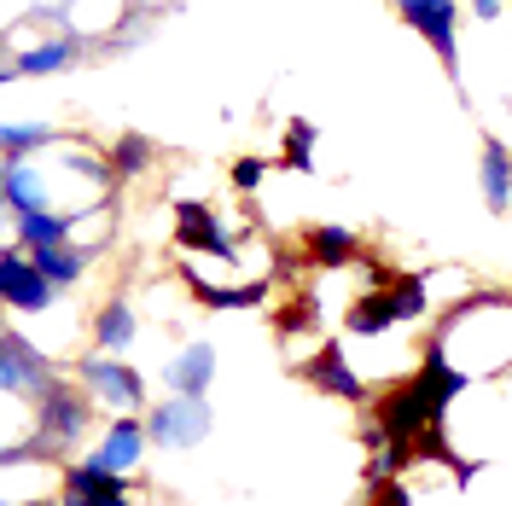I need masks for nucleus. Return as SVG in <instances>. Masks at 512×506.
I'll list each match as a JSON object with an SVG mask.
<instances>
[{
  "label": "nucleus",
  "instance_id": "obj_13",
  "mask_svg": "<svg viewBox=\"0 0 512 506\" xmlns=\"http://www.w3.org/2000/svg\"><path fill=\"white\" fill-rule=\"evenodd\" d=\"M309 251L326 268H344V262L361 256V245H355V233H344V227H309Z\"/></svg>",
  "mask_w": 512,
  "mask_h": 506
},
{
  "label": "nucleus",
  "instance_id": "obj_1",
  "mask_svg": "<svg viewBox=\"0 0 512 506\" xmlns=\"http://www.w3.org/2000/svg\"><path fill=\"white\" fill-rule=\"evenodd\" d=\"M402 6V18L414 24L431 47H437V59H443V70L460 82V53H454V24H460V6L454 0H396Z\"/></svg>",
  "mask_w": 512,
  "mask_h": 506
},
{
  "label": "nucleus",
  "instance_id": "obj_6",
  "mask_svg": "<svg viewBox=\"0 0 512 506\" xmlns=\"http://www.w3.org/2000/svg\"><path fill=\"white\" fill-rule=\"evenodd\" d=\"M128 495L123 472H111L105 460H88V466H76V472L64 477V501H94V506H117Z\"/></svg>",
  "mask_w": 512,
  "mask_h": 506
},
{
  "label": "nucleus",
  "instance_id": "obj_16",
  "mask_svg": "<svg viewBox=\"0 0 512 506\" xmlns=\"http://www.w3.org/2000/svg\"><path fill=\"white\" fill-rule=\"evenodd\" d=\"M390 320H396V309H390V291H367V297L350 309V332H384Z\"/></svg>",
  "mask_w": 512,
  "mask_h": 506
},
{
  "label": "nucleus",
  "instance_id": "obj_2",
  "mask_svg": "<svg viewBox=\"0 0 512 506\" xmlns=\"http://www.w3.org/2000/svg\"><path fill=\"white\" fill-rule=\"evenodd\" d=\"M0 291H6L12 309H47L53 303V280L35 268L30 251H6V262H0Z\"/></svg>",
  "mask_w": 512,
  "mask_h": 506
},
{
  "label": "nucleus",
  "instance_id": "obj_15",
  "mask_svg": "<svg viewBox=\"0 0 512 506\" xmlns=\"http://www.w3.org/2000/svg\"><path fill=\"white\" fill-rule=\"evenodd\" d=\"M30 256H35V268H41L53 285H70L76 274H82V256H70L64 245H30Z\"/></svg>",
  "mask_w": 512,
  "mask_h": 506
},
{
  "label": "nucleus",
  "instance_id": "obj_17",
  "mask_svg": "<svg viewBox=\"0 0 512 506\" xmlns=\"http://www.w3.org/2000/svg\"><path fill=\"white\" fill-rule=\"evenodd\" d=\"M76 59V41H53V47H35L24 59L12 64V76H47V70H59V64Z\"/></svg>",
  "mask_w": 512,
  "mask_h": 506
},
{
  "label": "nucleus",
  "instance_id": "obj_22",
  "mask_svg": "<svg viewBox=\"0 0 512 506\" xmlns=\"http://www.w3.org/2000/svg\"><path fill=\"white\" fill-rule=\"evenodd\" d=\"M309 140H315V128H309V123L291 128V146H286V163H291V169H309Z\"/></svg>",
  "mask_w": 512,
  "mask_h": 506
},
{
  "label": "nucleus",
  "instance_id": "obj_7",
  "mask_svg": "<svg viewBox=\"0 0 512 506\" xmlns=\"http://www.w3.org/2000/svg\"><path fill=\"white\" fill-rule=\"evenodd\" d=\"M303 379L320 384L326 396H344V402H367V390H361V379H355L350 367H344V349L338 344H320V355L303 367Z\"/></svg>",
  "mask_w": 512,
  "mask_h": 506
},
{
  "label": "nucleus",
  "instance_id": "obj_11",
  "mask_svg": "<svg viewBox=\"0 0 512 506\" xmlns=\"http://www.w3.org/2000/svg\"><path fill=\"white\" fill-rule=\"evenodd\" d=\"M140 454H146V431H140L134 419H117V431L105 437V448H99L94 460H105L111 472H128V466H134Z\"/></svg>",
  "mask_w": 512,
  "mask_h": 506
},
{
  "label": "nucleus",
  "instance_id": "obj_21",
  "mask_svg": "<svg viewBox=\"0 0 512 506\" xmlns=\"http://www.w3.org/2000/svg\"><path fill=\"white\" fill-rule=\"evenodd\" d=\"M30 146H47V128H6V163H24Z\"/></svg>",
  "mask_w": 512,
  "mask_h": 506
},
{
  "label": "nucleus",
  "instance_id": "obj_3",
  "mask_svg": "<svg viewBox=\"0 0 512 506\" xmlns=\"http://www.w3.org/2000/svg\"><path fill=\"white\" fill-rule=\"evenodd\" d=\"M82 425H88V396L47 384L41 390V443H70V437H82Z\"/></svg>",
  "mask_w": 512,
  "mask_h": 506
},
{
  "label": "nucleus",
  "instance_id": "obj_18",
  "mask_svg": "<svg viewBox=\"0 0 512 506\" xmlns=\"http://www.w3.org/2000/svg\"><path fill=\"white\" fill-rule=\"evenodd\" d=\"M18 233H24L30 245H59L64 233H70V216H47V210H24V216H18Z\"/></svg>",
  "mask_w": 512,
  "mask_h": 506
},
{
  "label": "nucleus",
  "instance_id": "obj_20",
  "mask_svg": "<svg viewBox=\"0 0 512 506\" xmlns=\"http://www.w3.org/2000/svg\"><path fill=\"white\" fill-rule=\"evenodd\" d=\"M390 309H396V320L425 315V309H431V303H425V280H396L390 285Z\"/></svg>",
  "mask_w": 512,
  "mask_h": 506
},
{
  "label": "nucleus",
  "instance_id": "obj_10",
  "mask_svg": "<svg viewBox=\"0 0 512 506\" xmlns=\"http://www.w3.org/2000/svg\"><path fill=\"white\" fill-rule=\"evenodd\" d=\"M419 379H425V390L437 396V408H448V402L466 390V373H454V367H448V344H431V349H425V367H419Z\"/></svg>",
  "mask_w": 512,
  "mask_h": 506
},
{
  "label": "nucleus",
  "instance_id": "obj_8",
  "mask_svg": "<svg viewBox=\"0 0 512 506\" xmlns=\"http://www.w3.org/2000/svg\"><path fill=\"white\" fill-rule=\"evenodd\" d=\"M483 198H489L495 216H507V204H512V152L495 140V134L483 140Z\"/></svg>",
  "mask_w": 512,
  "mask_h": 506
},
{
  "label": "nucleus",
  "instance_id": "obj_24",
  "mask_svg": "<svg viewBox=\"0 0 512 506\" xmlns=\"http://www.w3.org/2000/svg\"><path fill=\"white\" fill-rule=\"evenodd\" d=\"M472 6H478L483 18H501V0H472Z\"/></svg>",
  "mask_w": 512,
  "mask_h": 506
},
{
  "label": "nucleus",
  "instance_id": "obj_9",
  "mask_svg": "<svg viewBox=\"0 0 512 506\" xmlns=\"http://www.w3.org/2000/svg\"><path fill=\"white\" fill-rule=\"evenodd\" d=\"M175 233H181V245H192V251L233 256V245L222 239V227H216V216H210L204 204H181V216H175Z\"/></svg>",
  "mask_w": 512,
  "mask_h": 506
},
{
  "label": "nucleus",
  "instance_id": "obj_14",
  "mask_svg": "<svg viewBox=\"0 0 512 506\" xmlns=\"http://www.w3.org/2000/svg\"><path fill=\"white\" fill-rule=\"evenodd\" d=\"M94 338H99V349H128V338H134L128 303H105V315L94 320Z\"/></svg>",
  "mask_w": 512,
  "mask_h": 506
},
{
  "label": "nucleus",
  "instance_id": "obj_5",
  "mask_svg": "<svg viewBox=\"0 0 512 506\" xmlns=\"http://www.w3.org/2000/svg\"><path fill=\"white\" fill-rule=\"evenodd\" d=\"M82 379L88 390H99V402H111V408H140V396H146V384L134 367H117V361H82Z\"/></svg>",
  "mask_w": 512,
  "mask_h": 506
},
{
  "label": "nucleus",
  "instance_id": "obj_4",
  "mask_svg": "<svg viewBox=\"0 0 512 506\" xmlns=\"http://www.w3.org/2000/svg\"><path fill=\"white\" fill-rule=\"evenodd\" d=\"M210 431V408H204V396H187L181 390V402H169V408H158V419H152V443H198Z\"/></svg>",
  "mask_w": 512,
  "mask_h": 506
},
{
  "label": "nucleus",
  "instance_id": "obj_23",
  "mask_svg": "<svg viewBox=\"0 0 512 506\" xmlns=\"http://www.w3.org/2000/svg\"><path fill=\"white\" fill-rule=\"evenodd\" d=\"M256 181H262V163H256V158H245V163H233V187H239V192H251Z\"/></svg>",
  "mask_w": 512,
  "mask_h": 506
},
{
  "label": "nucleus",
  "instance_id": "obj_19",
  "mask_svg": "<svg viewBox=\"0 0 512 506\" xmlns=\"http://www.w3.org/2000/svg\"><path fill=\"white\" fill-rule=\"evenodd\" d=\"M146 163H152V140L123 134V140H117V152H111V169H117V175H140Z\"/></svg>",
  "mask_w": 512,
  "mask_h": 506
},
{
  "label": "nucleus",
  "instance_id": "obj_12",
  "mask_svg": "<svg viewBox=\"0 0 512 506\" xmlns=\"http://www.w3.org/2000/svg\"><path fill=\"white\" fill-rule=\"evenodd\" d=\"M210 367H216V349L198 344V349H187V355L169 367V384H175V390H187V396H204V384H210Z\"/></svg>",
  "mask_w": 512,
  "mask_h": 506
}]
</instances>
